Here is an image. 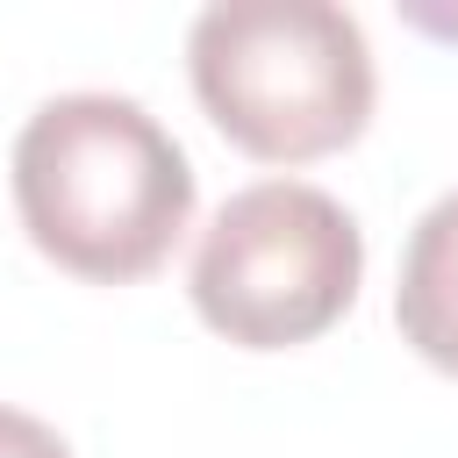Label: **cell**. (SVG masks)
Instances as JSON below:
<instances>
[{"instance_id": "cell-1", "label": "cell", "mask_w": 458, "mask_h": 458, "mask_svg": "<svg viewBox=\"0 0 458 458\" xmlns=\"http://www.w3.org/2000/svg\"><path fill=\"white\" fill-rule=\"evenodd\" d=\"M14 215L29 243L93 286L157 272L193 215L179 136L129 93H57L14 136Z\"/></svg>"}, {"instance_id": "cell-2", "label": "cell", "mask_w": 458, "mask_h": 458, "mask_svg": "<svg viewBox=\"0 0 458 458\" xmlns=\"http://www.w3.org/2000/svg\"><path fill=\"white\" fill-rule=\"evenodd\" d=\"M208 122L258 165H315L372 122V43L336 0H215L186 29Z\"/></svg>"}, {"instance_id": "cell-3", "label": "cell", "mask_w": 458, "mask_h": 458, "mask_svg": "<svg viewBox=\"0 0 458 458\" xmlns=\"http://www.w3.org/2000/svg\"><path fill=\"white\" fill-rule=\"evenodd\" d=\"M365 279L358 215L308 179H258L215 208L193 243V315L243 351L315 344Z\"/></svg>"}, {"instance_id": "cell-4", "label": "cell", "mask_w": 458, "mask_h": 458, "mask_svg": "<svg viewBox=\"0 0 458 458\" xmlns=\"http://www.w3.org/2000/svg\"><path fill=\"white\" fill-rule=\"evenodd\" d=\"M394 322L401 344L458 379V186L422 208L401 250V286H394Z\"/></svg>"}, {"instance_id": "cell-5", "label": "cell", "mask_w": 458, "mask_h": 458, "mask_svg": "<svg viewBox=\"0 0 458 458\" xmlns=\"http://www.w3.org/2000/svg\"><path fill=\"white\" fill-rule=\"evenodd\" d=\"M0 458H72V444L50 422H36V415H21V408L0 401Z\"/></svg>"}, {"instance_id": "cell-6", "label": "cell", "mask_w": 458, "mask_h": 458, "mask_svg": "<svg viewBox=\"0 0 458 458\" xmlns=\"http://www.w3.org/2000/svg\"><path fill=\"white\" fill-rule=\"evenodd\" d=\"M415 29H429V36H444V43H458V7H429V0H408L401 7Z\"/></svg>"}]
</instances>
